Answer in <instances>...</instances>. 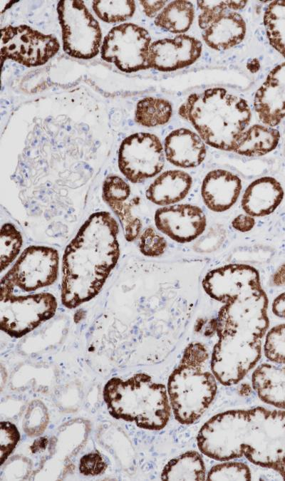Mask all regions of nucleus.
<instances>
[{
  "mask_svg": "<svg viewBox=\"0 0 285 481\" xmlns=\"http://www.w3.org/2000/svg\"><path fill=\"white\" fill-rule=\"evenodd\" d=\"M284 195L280 182L265 176L253 181L245 190L242 200L244 211L252 217L271 214L281 204Z\"/></svg>",
  "mask_w": 285,
  "mask_h": 481,
  "instance_id": "obj_20",
  "label": "nucleus"
},
{
  "mask_svg": "<svg viewBox=\"0 0 285 481\" xmlns=\"http://www.w3.org/2000/svg\"><path fill=\"white\" fill-rule=\"evenodd\" d=\"M60 44L52 35H46L26 25L8 26L1 31V58L11 59L27 67L45 64L58 51Z\"/></svg>",
  "mask_w": 285,
  "mask_h": 481,
  "instance_id": "obj_11",
  "label": "nucleus"
},
{
  "mask_svg": "<svg viewBox=\"0 0 285 481\" xmlns=\"http://www.w3.org/2000/svg\"><path fill=\"white\" fill-rule=\"evenodd\" d=\"M195 9L188 1L169 3L155 19V24L173 33L183 34L193 22Z\"/></svg>",
  "mask_w": 285,
  "mask_h": 481,
  "instance_id": "obj_26",
  "label": "nucleus"
},
{
  "mask_svg": "<svg viewBox=\"0 0 285 481\" xmlns=\"http://www.w3.org/2000/svg\"><path fill=\"white\" fill-rule=\"evenodd\" d=\"M158 230L178 243L193 241L207 225L204 212L197 206L180 204L158 209L154 217Z\"/></svg>",
  "mask_w": 285,
  "mask_h": 481,
  "instance_id": "obj_14",
  "label": "nucleus"
},
{
  "mask_svg": "<svg viewBox=\"0 0 285 481\" xmlns=\"http://www.w3.org/2000/svg\"><path fill=\"white\" fill-rule=\"evenodd\" d=\"M172 107L164 98L147 97L136 105L135 120L145 127H155L166 124L171 118Z\"/></svg>",
  "mask_w": 285,
  "mask_h": 481,
  "instance_id": "obj_27",
  "label": "nucleus"
},
{
  "mask_svg": "<svg viewBox=\"0 0 285 481\" xmlns=\"http://www.w3.org/2000/svg\"><path fill=\"white\" fill-rule=\"evenodd\" d=\"M214 319L218 341L210 367L224 386L238 383L261 356L262 338L269 326V300L262 288L227 300Z\"/></svg>",
  "mask_w": 285,
  "mask_h": 481,
  "instance_id": "obj_2",
  "label": "nucleus"
},
{
  "mask_svg": "<svg viewBox=\"0 0 285 481\" xmlns=\"http://www.w3.org/2000/svg\"><path fill=\"white\" fill-rule=\"evenodd\" d=\"M150 44L151 38L145 29L131 23L120 24L104 38L101 57L124 72L145 70L149 68Z\"/></svg>",
  "mask_w": 285,
  "mask_h": 481,
  "instance_id": "obj_10",
  "label": "nucleus"
},
{
  "mask_svg": "<svg viewBox=\"0 0 285 481\" xmlns=\"http://www.w3.org/2000/svg\"><path fill=\"white\" fill-rule=\"evenodd\" d=\"M192 183L191 176L182 170H167L160 175L146 190V197L158 205L175 204L184 199Z\"/></svg>",
  "mask_w": 285,
  "mask_h": 481,
  "instance_id": "obj_23",
  "label": "nucleus"
},
{
  "mask_svg": "<svg viewBox=\"0 0 285 481\" xmlns=\"http://www.w3.org/2000/svg\"><path fill=\"white\" fill-rule=\"evenodd\" d=\"M118 224L108 212L92 214L66 247L62 259L61 302L74 309L93 299L120 257Z\"/></svg>",
  "mask_w": 285,
  "mask_h": 481,
  "instance_id": "obj_3",
  "label": "nucleus"
},
{
  "mask_svg": "<svg viewBox=\"0 0 285 481\" xmlns=\"http://www.w3.org/2000/svg\"><path fill=\"white\" fill-rule=\"evenodd\" d=\"M206 346L192 342L185 349L170 374L167 394L175 418L184 425L197 421L209 408L217 391V380L210 367Z\"/></svg>",
  "mask_w": 285,
  "mask_h": 481,
  "instance_id": "obj_5",
  "label": "nucleus"
},
{
  "mask_svg": "<svg viewBox=\"0 0 285 481\" xmlns=\"http://www.w3.org/2000/svg\"><path fill=\"white\" fill-rule=\"evenodd\" d=\"M48 417L45 405L40 401L32 402L24 419V428L28 435H38L46 428Z\"/></svg>",
  "mask_w": 285,
  "mask_h": 481,
  "instance_id": "obj_34",
  "label": "nucleus"
},
{
  "mask_svg": "<svg viewBox=\"0 0 285 481\" xmlns=\"http://www.w3.org/2000/svg\"><path fill=\"white\" fill-rule=\"evenodd\" d=\"M93 9L96 15L108 23L125 21L134 14L135 1H93Z\"/></svg>",
  "mask_w": 285,
  "mask_h": 481,
  "instance_id": "obj_29",
  "label": "nucleus"
},
{
  "mask_svg": "<svg viewBox=\"0 0 285 481\" xmlns=\"http://www.w3.org/2000/svg\"><path fill=\"white\" fill-rule=\"evenodd\" d=\"M167 248L165 239L152 227L146 228L139 241L140 252L147 257H155L162 255Z\"/></svg>",
  "mask_w": 285,
  "mask_h": 481,
  "instance_id": "obj_35",
  "label": "nucleus"
},
{
  "mask_svg": "<svg viewBox=\"0 0 285 481\" xmlns=\"http://www.w3.org/2000/svg\"><path fill=\"white\" fill-rule=\"evenodd\" d=\"M142 6L143 11L148 17L158 15V12L164 9L167 1H139Z\"/></svg>",
  "mask_w": 285,
  "mask_h": 481,
  "instance_id": "obj_39",
  "label": "nucleus"
},
{
  "mask_svg": "<svg viewBox=\"0 0 285 481\" xmlns=\"http://www.w3.org/2000/svg\"><path fill=\"white\" fill-rule=\"evenodd\" d=\"M254 105L266 126H276L285 117V62L269 72L255 93Z\"/></svg>",
  "mask_w": 285,
  "mask_h": 481,
  "instance_id": "obj_17",
  "label": "nucleus"
},
{
  "mask_svg": "<svg viewBox=\"0 0 285 481\" xmlns=\"http://www.w3.org/2000/svg\"><path fill=\"white\" fill-rule=\"evenodd\" d=\"M241 190L242 181L237 175L218 169L206 175L201 186V195L210 210L222 212L229 210L237 202Z\"/></svg>",
  "mask_w": 285,
  "mask_h": 481,
  "instance_id": "obj_18",
  "label": "nucleus"
},
{
  "mask_svg": "<svg viewBox=\"0 0 285 481\" xmlns=\"http://www.w3.org/2000/svg\"><path fill=\"white\" fill-rule=\"evenodd\" d=\"M202 50L201 41L186 34L157 40L149 48L148 66L165 72L181 69L195 63Z\"/></svg>",
  "mask_w": 285,
  "mask_h": 481,
  "instance_id": "obj_15",
  "label": "nucleus"
},
{
  "mask_svg": "<svg viewBox=\"0 0 285 481\" xmlns=\"http://www.w3.org/2000/svg\"><path fill=\"white\" fill-rule=\"evenodd\" d=\"M246 31L243 17L236 11H227L202 31V38L209 48L224 51L240 43Z\"/></svg>",
  "mask_w": 285,
  "mask_h": 481,
  "instance_id": "obj_21",
  "label": "nucleus"
},
{
  "mask_svg": "<svg viewBox=\"0 0 285 481\" xmlns=\"http://www.w3.org/2000/svg\"><path fill=\"white\" fill-rule=\"evenodd\" d=\"M271 281L275 286H285V263L278 267L273 274Z\"/></svg>",
  "mask_w": 285,
  "mask_h": 481,
  "instance_id": "obj_41",
  "label": "nucleus"
},
{
  "mask_svg": "<svg viewBox=\"0 0 285 481\" xmlns=\"http://www.w3.org/2000/svg\"><path fill=\"white\" fill-rule=\"evenodd\" d=\"M164 152L171 164L189 168L202 162L207 150L205 143L197 133L187 128H179L165 138Z\"/></svg>",
  "mask_w": 285,
  "mask_h": 481,
  "instance_id": "obj_19",
  "label": "nucleus"
},
{
  "mask_svg": "<svg viewBox=\"0 0 285 481\" xmlns=\"http://www.w3.org/2000/svg\"><path fill=\"white\" fill-rule=\"evenodd\" d=\"M59 256L53 248L27 247L1 279L0 294H11L15 288L33 291L53 284L58 277Z\"/></svg>",
  "mask_w": 285,
  "mask_h": 481,
  "instance_id": "obj_7",
  "label": "nucleus"
},
{
  "mask_svg": "<svg viewBox=\"0 0 285 481\" xmlns=\"http://www.w3.org/2000/svg\"><path fill=\"white\" fill-rule=\"evenodd\" d=\"M57 12L64 51L81 59L95 56L101 43V30L83 1H59Z\"/></svg>",
  "mask_w": 285,
  "mask_h": 481,
  "instance_id": "obj_8",
  "label": "nucleus"
},
{
  "mask_svg": "<svg viewBox=\"0 0 285 481\" xmlns=\"http://www.w3.org/2000/svg\"><path fill=\"white\" fill-rule=\"evenodd\" d=\"M285 480V459L281 462L276 470Z\"/></svg>",
  "mask_w": 285,
  "mask_h": 481,
  "instance_id": "obj_42",
  "label": "nucleus"
},
{
  "mask_svg": "<svg viewBox=\"0 0 285 481\" xmlns=\"http://www.w3.org/2000/svg\"><path fill=\"white\" fill-rule=\"evenodd\" d=\"M207 480H250L252 473L244 462L227 460L214 465L207 473Z\"/></svg>",
  "mask_w": 285,
  "mask_h": 481,
  "instance_id": "obj_32",
  "label": "nucleus"
},
{
  "mask_svg": "<svg viewBox=\"0 0 285 481\" xmlns=\"http://www.w3.org/2000/svg\"><path fill=\"white\" fill-rule=\"evenodd\" d=\"M232 227L241 232H247L252 229L255 225V220L249 214H239L232 222Z\"/></svg>",
  "mask_w": 285,
  "mask_h": 481,
  "instance_id": "obj_38",
  "label": "nucleus"
},
{
  "mask_svg": "<svg viewBox=\"0 0 285 481\" xmlns=\"http://www.w3.org/2000/svg\"><path fill=\"white\" fill-rule=\"evenodd\" d=\"M103 398L113 417L134 422L140 428L162 429L170 417L165 386L145 373L135 374L125 381L111 378L104 387Z\"/></svg>",
  "mask_w": 285,
  "mask_h": 481,
  "instance_id": "obj_6",
  "label": "nucleus"
},
{
  "mask_svg": "<svg viewBox=\"0 0 285 481\" xmlns=\"http://www.w3.org/2000/svg\"><path fill=\"white\" fill-rule=\"evenodd\" d=\"M163 480H204L206 467L201 454L187 451L170 460L161 472Z\"/></svg>",
  "mask_w": 285,
  "mask_h": 481,
  "instance_id": "obj_25",
  "label": "nucleus"
},
{
  "mask_svg": "<svg viewBox=\"0 0 285 481\" xmlns=\"http://www.w3.org/2000/svg\"><path fill=\"white\" fill-rule=\"evenodd\" d=\"M247 4V1H197V5L200 10L198 16L199 26L204 30L227 9L234 11L240 10Z\"/></svg>",
  "mask_w": 285,
  "mask_h": 481,
  "instance_id": "obj_31",
  "label": "nucleus"
},
{
  "mask_svg": "<svg viewBox=\"0 0 285 481\" xmlns=\"http://www.w3.org/2000/svg\"><path fill=\"white\" fill-rule=\"evenodd\" d=\"M57 307L56 299L50 293L0 294L1 329L12 337L20 338L53 317Z\"/></svg>",
  "mask_w": 285,
  "mask_h": 481,
  "instance_id": "obj_9",
  "label": "nucleus"
},
{
  "mask_svg": "<svg viewBox=\"0 0 285 481\" xmlns=\"http://www.w3.org/2000/svg\"><path fill=\"white\" fill-rule=\"evenodd\" d=\"M264 25L269 43L285 58V0L272 1L268 5Z\"/></svg>",
  "mask_w": 285,
  "mask_h": 481,
  "instance_id": "obj_28",
  "label": "nucleus"
},
{
  "mask_svg": "<svg viewBox=\"0 0 285 481\" xmlns=\"http://www.w3.org/2000/svg\"><path fill=\"white\" fill-rule=\"evenodd\" d=\"M0 430L1 465H2L19 442L20 435L16 427L10 422H1Z\"/></svg>",
  "mask_w": 285,
  "mask_h": 481,
  "instance_id": "obj_36",
  "label": "nucleus"
},
{
  "mask_svg": "<svg viewBox=\"0 0 285 481\" xmlns=\"http://www.w3.org/2000/svg\"><path fill=\"white\" fill-rule=\"evenodd\" d=\"M279 140L278 130L256 124L245 129L239 135L232 151L244 156H261L274 150Z\"/></svg>",
  "mask_w": 285,
  "mask_h": 481,
  "instance_id": "obj_24",
  "label": "nucleus"
},
{
  "mask_svg": "<svg viewBox=\"0 0 285 481\" xmlns=\"http://www.w3.org/2000/svg\"><path fill=\"white\" fill-rule=\"evenodd\" d=\"M202 285L209 296L222 303L261 287L258 270L241 264L211 270L202 279Z\"/></svg>",
  "mask_w": 285,
  "mask_h": 481,
  "instance_id": "obj_13",
  "label": "nucleus"
},
{
  "mask_svg": "<svg viewBox=\"0 0 285 481\" xmlns=\"http://www.w3.org/2000/svg\"><path fill=\"white\" fill-rule=\"evenodd\" d=\"M23 244L20 232L11 224H4L0 232V269L3 271L16 259Z\"/></svg>",
  "mask_w": 285,
  "mask_h": 481,
  "instance_id": "obj_30",
  "label": "nucleus"
},
{
  "mask_svg": "<svg viewBox=\"0 0 285 481\" xmlns=\"http://www.w3.org/2000/svg\"><path fill=\"white\" fill-rule=\"evenodd\" d=\"M264 353L269 361L285 365V324H278L266 332Z\"/></svg>",
  "mask_w": 285,
  "mask_h": 481,
  "instance_id": "obj_33",
  "label": "nucleus"
},
{
  "mask_svg": "<svg viewBox=\"0 0 285 481\" xmlns=\"http://www.w3.org/2000/svg\"><path fill=\"white\" fill-rule=\"evenodd\" d=\"M271 309L276 316L285 319V292L281 293L274 299Z\"/></svg>",
  "mask_w": 285,
  "mask_h": 481,
  "instance_id": "obj_40",
  "label": "nucleus"
},
{
  "mask_svg": "<svg viewBox=\"0 0 285 481\" xmlns=\"http://www.w3.org/2000/svg\"><path fill=\"white\" fill-rule=\"evenodd\" d=\"M252 383L263 402L285 410V366L259 365L252 373Z\"/></svg>",
  "mask_w": 285,
  "mask_h": 481,
  "instance_id": "obj_22",
  "label": "nucleus"
},
{
  "mask_svg": "<svg viewBox=\"0 0 285 481\" xmlns=\"http://www.w3.org/2000/svg\"><path fill=\"white\" fill-rule=\"evenodd\" d=\"M179 114L193 125L205 143L228 151L232 150L252 117L246 100L220 87L190 95Z\"/></svg>",
  "mask_w": 285,
  "mask_h": 481,
  "instance_id": "obj_4",
  "label": "nucleus"
},
{
  "mask_svg": "<svg viewBox=\"0 0 285 481\" xmlns=\"http://www.w3.org/2000/svg\"><path fill=\"white\" fill-rule=\"evenodd\" d=\"M200 451L222 462L245 457L276 470L285 459V410L256 407L217 414L200 428Z\"/></svg>",
  "mask_w": 285,
  "mask_h": 481,
  "instance_id": "obj_1",
  "label": "nucleus"
},
{
  "mask_svg": "<svg viewBox=\"0 0 285 481\" xmlns=\"http://www.w3.org/2000/svg\"><path fill=\"white\" fill-rule=\"evenodd\" d=\"M107 465L102 457L97 453L84 455L80 460V472L85 475H97L102 473Z\"/></svg>",
  "mask_w": 285,
  "mask_h": 481,
  "instance_id": "obj_37",
  "label": "nucleus"
},
{
  "mask_svg": "<svg viewBox=\"0 0 285 481\" xmlns=\"http://www.w3.org/2000/svg\"><path fill=\"white\" fill-rule=\"evenodd\" d=\"M164 148L153 134L137 133L122 142L118 152V167L133 183L157 175L165 164Z\"/></svg>",
  "mask_w": 285,
  "mask_h": 481,
  "instance_id": "obj_12",
  "label": "nucleus"
},
{
  "mask_svg": "<svg viewBox=\"0 0 285 481\" xmlns=\"http://www.w3.org/2000/svg\"><path fill=\"white\" fill-rule=\"evenodd\" d=\"M131 196L129 185L117 175H110L103 185V198L119 219L127 241H134L142 229L140 219L133 212L140 202Z\"/></svg>",
  "mask_w": 285,
  "mask_h": 481,
  "instance_id": "obj_16",
  "label": "nucleus"
}]
</instances>
